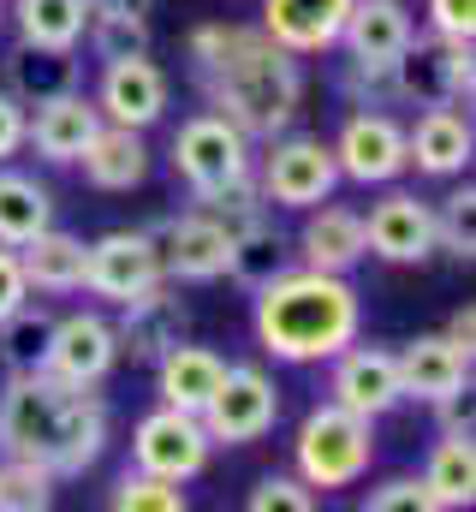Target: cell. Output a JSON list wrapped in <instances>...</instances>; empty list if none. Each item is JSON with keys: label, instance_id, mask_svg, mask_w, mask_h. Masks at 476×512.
<instances>
[{"label": "cell", "instance_id": "32", "mask_svg": "<svg viewBox=\"0 0 476 512\" xmlns=\"http://www.w3.org/2000/svg\"><path fill=\"white\" fill-rule=\"evenodd\" d=\"M48 334H54V316H48V310H30V304H18V310L0 322V364H6L12 376H18V370H42Z\"/></svg>", "mask_w": 476, "mask_h": 512}, {"label": "cell", "instance_id": "16", "mask_svg": "<svg viewBox=\"0 0 476 512\" xmlns=\"http://www.w3.org/2000/svg\"><path fill=\"white\" fill-rule=\"evenodd\" d=\"M363 245L381 262H423L435 256V209L411 191H387L363 215Z\"/></svg>", "mask_w": 476, "mask_h": 512}, {"label": "cell", "instance_id": "23", "mask_svg": "<svg viewBox=\"0 0 476 512\" xmlns=\"http://www.w3.org/2000/svg\"><path fill=\"white\" fill-rule=\"evenodd\" d=\"M298 251H304V268H328V274H346L352 262L369 256L363 245V215L357 209H340V203H316L304 233H298Z\"/></svg>", "mask_w": 476, "mask_h": 512}, {"label": "cell", "instance_id": "27", "mask_svg": "<svg viewBox=\"0 0 476 512\" xmlns=\"http://www.w3.org/2000/svg\"><path fill=\"white\" fill-rule=\"evenodd\" d=\"M78 78H84V72H78V54H72V48H36V42H24V48L6 60V90H12L24 108L78 90Z\"/></svg>", "mask_w": 476, "mask_h": 512}, {"label": "cell", "instance_id": "4", "mask_svg": "<svg viewBox=\"0 0 476 512\" xmlns=\"http://www.w3.org/2000/svg\"><path fill=\"white\" fill-rule=\"evenodd\" d=\"M298 477L310 489H352L357 477L369 471L375 459V435H369V417H357L346 405H316L304 423H298Z\"/></svg>", "mask_w": 476, "mask_h": 512}, {"label": "cell", "instance_id": "43", "mask_svg": "<svg viewBox=\"0 0 476 512\" xmlns=\"http://www.w3.org/2000/svg\"><path fill=\"white\" fill-rule=\"evenodd\" d=\"M149 6L155 0H90V12H143V18H149Z\"/></svg>", "mask_w": 476, "mask_h": 512}, {"label": "cell", "instance_id": "6", "mask_svg": "<svg viewBox=\"0 0 476 512\" xmlns=\"http://www.w3.org/2000/svg\"><path fill=\"white\" fill-rule=\"evenodd\" d=\"M334 185H340V161L334 143L322 137H274L256 173V191L274 209H316L322 197H334Z\"/></svg>", "mask_w": 476, "mask_h": 512}, {"label": "cell", "instance_id": "25", "mask_svg": "<svg viewBox=\"0 0 476 512\" xmlns=\"http://www.w3.org/2000/svg\"><path fill=\"white\" fill-rule=\"evenodd\" d=\"M78 167H84V179L96 185V191H131V185H143L149 179V149H143V131L131 126H108L90 137V149L78 155Z\"/></svg>", "mask_w": 476, "mask_h": 512}, {"label": "cell", "instance_id": "29", "mask_svg": "<svg viewBox=\"0 0 476 512\" xmlns=\"http://www.w3.org/2000/svg\"><path fill=\"white\" fill-rule=\"evenodd\" d=\"M42 227H54V197L30 179V173H12L6 161H0V245H24V239H36Z\"/></svg>", "mask_w": 476, "mask_h": 512}, {"label": "cell", "instance_id": "17", "mask_svg": "<svg viewBox=\"0 0 476 512\" xmlns=\"http://www.w3.org/2000/svg\"><path fill=\"white\" fill-rule=\"evenodd\" d=\"M96 108H102L108 126H131V131L155 126V120L167 114V78H161V66H155L149 54L108 60L102 90H96Z\"/></svg>", "mask_w": 476, "mask_h": 512}, {"label": "cell", "instance_id": "36", "mask_svg": "<svg viewBox=\"0 0 476 512\" xmlns=\"http://www.w3.org/2000/svg\"><path fill=\"white\" fill-rule=\"evenodd\" d=\"M90 42H96V60H131V54H149V18L143 12H90Z\"/></svg>", "mask_w": 476, "mask_h": 512}, {"label": "cell", "instance_id": "31", "mask_svg": "<svg viewBox=\"0 0 476 512\" xmlns=\"http://www.w3.org/2000/svg\"><path fill=\"white\" fill-rule=\"evenodd\" d=\"M191 209H203L227 239H244L250 227L268 221V203H262V191H256V173H244V179H233V185H215V191H197Z\"/></svg>", "mask_w": 476, "mask_h": 512}, {"label": "cell", "instance_id": "19", "mask_svg": "<svg viewBox=\"0 0 476 512\" xmlns=\"http://www.w3.org/2000/svg\"><path fill=\"white\" fill-rule=\"evenodd\" d=\"M393 358H399V393H405V399L435 405V399L471 387V352H465L459 340H447V334H423V340H411V346L393 352Z\"/></svg>", "mask_w": 476, "mask_h": 512}, {"label": "cell", "instance_id": "33", "mask_svg": "<svg viewBox=\"0 0 476 512\" xmlns=\"http://www.w3.org/2000/svg\"><path fill=\"white\" fill-rule=\"evenodd\" d=\"M435 251H447L453 262H471L476 256V191H471V179L441 197V209H435Z\"/></svg>", "mask_w": 476, "mask_h": 512}, {"label": "cell", "instance_id": "28", "mask_svg": "<svg viewBox=\"0 0 476 512\" xmlns=\"http://www.w3.org/2000/svg\"><path fill=\"white\" fill-rule=\"evenodd\" d=\"M429 495H435V512L441 507H471L476 501V447L471 429H447L429 453V471H423Z\"/></svg>", "mask_w": 476, "mask_h": 512}, {"label": "cell", "instance_id": "41", "mask_svg": "<svg viewBox=\"0 0 476 512\" xmlns=\"http://www.w3.org/2000/svg\"><path fill=\"white\" fill-rule=\"evenodd\" d=\"M18 304H30V280H24V268H18V251L0 245V322H6Z\"/></svg>", "mask_w": 476, "mask_h": 512}, {"label": "cell", "instance_id": "42", "mask_svg": "<svg viewBox=\"0 0 476 512\" xmlns=\"http://www.w3.org/2000/svg\"><path fill=\"white\" fill-rule=\"evenodd\" d=\"M18 149H24V102L0 90V161H12Z\"/></svg>", "mask_w": 476, "mask_h": 512}, {"label": "cell", "instance_id": "20", "mask_svg": "<svg viewBox=\"0 0 476 512\" xmlns=\"http://www.w3.org/2000/svg\"><path fill=\"white\" fill-rule=\"evenodd\" d=\"M411 12L399 0H352L346 24H340V42L352 54V66H393L411 42Z\"/></svg>", "mask_w": 476, "mask_h": 512}, {"label": "cell", "instance_id": "26", "mask_svg": "<svg viewBox=\"0 0 476 512\" xmlns=\"http://www.w3.org/2000/svg\"><path fill=\"white\" fill-rule=\"evenodd\" d=\"M155 370H161V405H179V411H203L209 405V393L221 387L227 376V358L221 352H209V346H173V352H161L155 358Z\"/></svg>", "mask_w": 476, "mask_h": 512}, {"label": "cell", "instance_id": "18", "mask_svg": "<svg viewBox=\"0 0 476 512\" xmlns=\"http://www.w3.org/2000/svg\"><path fill=\"white\" fill-rule=\"evenodd\" d=\"M96 131H102V108H96V96L66 90V96L36 102V120H24V143H36V155H42V161L72 167V161L90 149V137H96Z\"/></svg>", "mask_w": 476, "mask_h": 512}, {"label": "cell", "instance_id": "40", "mask_svg": "<svg viewBox=\"0 0 476 512\" xmlns=\"http://www.w3.org/2000/svg\"><path fill=\"white\" fill-rule=\"evenodd\" d=\"M429 24H435V36L471 42L476 36V0H429Z\"/></svg>", "mask_w": 476, "mask_h": 512}, {"label": "cell", "instance_id": "38", "mask_svg": "<svg viewBox=\"0 0 476 512\" xmlns=\"http://www.w3.org/2000/svg\"><path fill=\"white\" fill-rule=\"evenodd\" d=\"M310 507H316V495H310L304 477H262L250 489V512H310Z\"/></svg>", "mask_w": 476, "mask_h": 512}, {"label": "cell", "instance_id": "8", "mask_svg": "<svg viewBox=\"0 0 476 512\" xmlns=\"http://www.w3.org/2000/svg\"><path fill=\"white\" fill-rule=\"evenodd\" d=\"M173 173L197 191H215V185H233L244 173H256L250 161V137L227 120V114H197L185 120L179 137H173Z\"/></svg>", "mask_w": 476, "mask_h": 512}, {"label": "cell", "instance_id": "12", "mask_svg": "<svg viewBox=\"0 0 476 512\" xmlns=\"http://www.w3.org/2000/svg\"><path fill=\"white\" fill-rule=\"evenodd\" d=\"M155 280H167V274H161L149 233H108L84 256V292H96L102 304H125V298L149 292Z\"/></svg>", "mask_w": 476, "mask_h": 512}, {"label": "cell", "instance_id": "34", "mask_svg": "<svg viewBox=\"0 0 476 512\" xmlns=\"http://www.w3.org/2000/svg\"><path fill=\"white\" fill-rule=\"evenodd\" d=\"M280 268H286V245H280V233H274L268 221H262V227H250L244 239H233V262H227V274L244 280L250 292H256V286H268Z\"/></svg>", "mask_w": 476, "mask_h": 512}, {"label": "cell", "instance_id": "1", "mask_svg": "<svg viewBox=\"0 0 476 512\" xmlns=\"http://www.w3.org/2000/svg\"><path fill=\"white\" fill-rule=\"evenodd\" d=\"M191 60L203 72V90L215 114H227L244 137H280L298 120L304 72L298 54H286L262 24H203L191 36Z\"/></svg>", "mask_w": 476, "mask_h": 512}, {"label": "cell", "instance_id": "9", "mask_svg": "<svg viewBox=\"0 0 476 512\" xmlns=\"http://www.w3.org/2000/svg\"><path fill=\"white\" fill-rule=\"evenodd\" d=\"M209 447H215V441H209L203 417H197V411H179V405H161V411H149V417L131 429V465H137V471H155V477H167V483L203 477Z\"/></svg>", "mask_w": 476, "mask_h": 512}, {"label": "cell", "instance_id": "5", "mask_svg": "<svg viewBox=\"0 0 476 512\" xmlns=\"http://www.w3.org/2000/svg\"><path fill=\"white\" fill-rule=\"evenodd\" d=\"M393 90L399 102L417 108H441V102H471L476 90V66H471V42L459 36H411L405 54L393 60Z\"/></svg>", "mask_w": 476, "mask_h": 512}, {"label": "cell", "instance_id": "22", "mask_svg": "<svg viewBox=\"0 0 476 512\" xmlns=\"http://www.w3.org/2000/svg\"><path fill=\"white\" fill-rule=\"evenodd\" d=\"M471 120L453 108V102H441V108H423L417 114V126L405 131V155L423 167V173H435V179H453V173H465L471 167Z\"/></svg>", "mask_w": 476, "mask_h": 512}, {"label": "cell", "instance_id": "11", "mask_svg": "<svg viewBox=\"0 0 476 512\" xmlns=\"http://www.w3.org/2000/svg\"><path fill=\"white\" fill-rule=\"evenodd\" d=\"M114 364H119V340H114V322H108V316L78 310V316H60V322H54L48 352H42V370H48V376L96 387Z\"/></svg>", "mask_w": 476, "mask_h": 512}, {"label": "cell", "instance_id": "3", "mask_svg": "<svg viewBox=\"0 0 476 512\" xmlns=\"http://www.w3.org/2000/svg\"><path fill=\"white\" fill-rule=\"evenodd\" d=\"M357 292L346 274L328 268H280L256 286V340L280 364H322L357 340Z\"/></svg>", "mask_w": 476, "mask_h": 512}, {"label": "cell", "instance_id": "21", "mask_svg": "<svg viewBox=\"0 0 476 512\" xmlns=\"http://www.w3.org/2000/svg\"><path fill=\"white\" fill-rule=\"evenodd\" d=\"M352 0H262V30L286 54H322L340 42Z\"/></svg>", "mask_w": 476, "mask_h": 512}, {"label": "cell", "instance_id": "30", "mask_svg": "<svg viewBox=\"0 0 476 512\" xmlns=\"http://www.w3.org/2000/svg\"><path fill=\"white\" fill-rule=\"evenodd\" d=\"M18 36L36 48H78L90 24V0H18Z\"/></svg>", "mask_w": 476, "mask_h": 512}, {"label": "cell", "instance_id": "39", "mask_svg": "<svg viewBox=\"0 0 476 512\" xmlns=\"http://www.w3.org/2000/svg\"><path fill=\"white\" fill-rule=\"evenodd\" d=\"M369 512H435V495H429V483L423 477H393V483H381V489H369Z\"/></svg>", "mask_w": 476, "mask_h": 512}, {"label": "cell", "instance_id": "13", "mask_svg": "<svg viewBox=\"0 0 476 512\" xmlns=\"http://www.w3.org/2000/svg\"><path fill=\"white\" fill-rule=\"evenodd\" d=\"M328 399L334 405H346L357 417H387L405 393H399V358L387 352V346H346V352H334V376H328Z\"/></svg>", "mask_w": 476, "mask_h": 512}, {"label": "cell", "instance_id": "14", "mask_svg": "<svg viewBox=\"0 0 476 512\" xmlns=\"http://www.w3.org/2000/svg\"><path fill=\"white\" fill-rule=\"evenodd\" d=\"M119 310H125V316H119L114 340H119V352L137 358V364H155V358L173 352V346L185 340V328H191V310H185V298H179L167 280H155L149 292L125 298Z\"/></svg>", "mask_w": 476, "mask_h": 512}, {"label": "cell", "instance_id": "10", "mask_svg": "<svg viewBox=\"0 0 476 512\" xmlns=\"http://www.w3.org/2000/svg\"><path fill=\"white\" fill-rule=\"evenodd\" d=\"M155 239V256H161V274L179 286H203V280H221L227 274V262H233V239L203 215V209H185V215H173V221H161V233H149Z\"/></svg>", "mask_w": 476, "mask_h": 512}, {"label": "cell", "instance_id": "44", "mask_svg": "<svg viewBox=\"0 0 476 512\" xmlns=\"http://www.w3.org/2000/svg\"><path fill=\"white\" fill-rule=\"evenodd\" d=\"M471 334H476V316H471V310H459V316H453V328H447V340H459V346L471 352Z\"/></svg>", "mask_w": 476, "mask_h": 512}, {"label": "cell", "instance_id": "24", "mask_svg": "<svg viewBox=\"0 0 476 512\" xmlns=\"http://www.w3.org/2000/svg\"><path fill=\"white\" fill-rule=\"evenodd\" d=\"M84 256H90L84 239H72V233H60V227H42L36 239L18 245V268H24V280H30L36 292L66 298V292H84Z\"/></svg>", "mask_w": 476, "mask_h": 512}, {"label": "cell", "instance_id": "15", "mask_svg": "<svg viewBox=\"0 0 476 512\" xmlns=\"http://www.w3.org/2000/svg\"><path fill=\"white\" fill-rule=\"evenodd\" d=\"M334 161H340V179H357V185H393L411 155H405V131L393 126L387 114H352L340 143H334Z\"/></svg>", "mask_w": 476, "mask_h": 512}, {"label": "cell", "instance_id": "2", "mask_svg": "<svg viewBox=\"0 0 476 512\" xmlns=\"http://www.w3.org/2000/svg\"><path fill=\"white\" fill-rule=\"evenodd\" d=\"M108 447V405L48 370H18L0 393V453L36 459L54 477H78Z\"/></svg>", "mask_w": 476, "mask_h": 512}, {"label": "cell", "instance_id": "37", "mask_svg": "<svg viewBox=\"0 0 476 512\" xmlns=\"http://www.w3.org/2000/svg\"><path fill=\"white\" fill-rule=\"evenodd\" d=\"M119 512H185V489L155 477V471H125L108 495Z\"/></svg>", "mask_w": 476, "mask_h": 512}, {"label": "cell", "instance_id": "35", "mask_svg": "<svg viewBox=\"0 0 476 512\" xmlns=\"http://www.w3.org/2000/svg\"><path fill=\"white\" fill-rule=\"evenodd\" d=\"M54 507V471L36 459H12L0 465V512H42Z\"/></svg>", "mask_w": 476, "mask_h": 512}, {"label": "cell", "instance_id": "7", "mask_svg": "<svg viewBox=\"0 0 476 512\" xmlns=\"http://www.w3.org/2000/svg\"><path fill=\"white\" fill-rule=\"evenodd\" d=\"M197 417H203V429H209L215 447H250V441H262V435L274 429V417H280V387L268 382L256 364H227L221 387L209 393V405H203Z\"/></svg>", "mask_w": 476, "mask_h": 512}]
</instances>
